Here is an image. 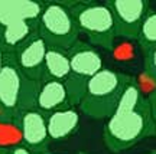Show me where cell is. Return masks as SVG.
<instances>
[{"instance_id":"obj_10","label":"cell","mask_w":156,"mask_h":154,"mask_svg":"<svg viewBox=\"0 0 156 154\" xmlns=\"http://www.w3.org/2000/svg\"><path fill=\"white\" fill-rule=\"evenodd\" d=\"M44 2L0 0V30L17 22H39Z\"/></svg>"},{"instance_id":"obj_13","label":"cell","mask_w":156,"mask_h":154,"mask_svg":"<svg viewBox=\"0 0 156 154\" xmlns=\"http://www.w3.org/2000/svg\"><path fill=\"white\" fill-rule=\"evenodd\" d=\"M38 35V22H17L0 30V49L7 55L16 50Z\"/></svg>"},{"instance_id":"obj_24","label":"cell","mask_w":156,"mask_h":154,"mask_svg":"<svg viewBox=\"0 0 156 154\" xmlns=\"http://www.w3.org/2000/svg\"><path fill=\"white\" fill-rule=\"evenodd\" d=\"M0 154H7V151H3V150H0Z\"/></svg>"},{"instance_id":"obj_7","label":"cell","mask_w":156,"mask_h":154,"mask_svg":"<svg viewBox=\"0 0 156 154\" xmlns=\"http://www.w3.org/2000/svg\"><path fill=\"white\" fill-rule=\"evenodd\" d=\"M46 50H48V45L39 36V33L16 50V53L13 56L23 77L36 82L45 81Z\"/></svg>"},{"instance_id":"obj_19","label":"cell","mask_w":156,"mask_h":154,"mask_svg":"<svg viewBox=\"0 0 156 154\" xmlns=\"http://www.w3.org/2000/svg\"><path fill=\"white\" fill-rule=\"evenodd\" d=\"M146 98H147V102H149V107H151L152 117H153V121H155V125H156V88L152 89Z\"/></svg>"},{"instance_id":"obj_5","label":"cell","mask_w":156,"mask_h":154,"mask_svg":"<svg viewBox=\"0 0 156 154\" xmlns=\"http://www.w3.org/2000/svg\"><path fill=\"white\" fill-rule=\"evenodd\" d=\"M25 77L16 65L15 56L6 53L5 65L0 71V120L19 118Z\"/></svg>"},{"instance_id":"obj_11","label":"cell","mask_w":156,"mask_h":154,"mask_svg":"<svg viewBox=\"0 0 156 154\" xmlns=\"http://www.w3.org/2000/svg\"><path fill=\"white\" fill-rule=\"evenodd\" d=\"M80 112L74 107L58 110L46 115V127L51 141H65L80 127Z\"/></svg>"},{"instance_id":"obj_16","label":"cell","mask_w":156,"mask_h":154,"mask_svg":"<svg viewBox=\"0 0 156 154\" xmlns=\"http://www.w3.org/2000/svg\"><path fill=\"white\" fill-rule=\"evenodd\" d=\"M140 49L156 46V12H149L137 38Z\"/></svg>"},{"instance_id":"obj_21","label":"cell","mask_w":156,"mask_h":154,"mask_svg":"<svg viewBox=\"0 0 156 154\" xmlns=\"http://www.w3.org/2000/svg\"><path fill=\"white\" fill-rule=\"evenodd\" d=\"M5 59H6V53L0 49V71H2V68H3V65H5Z\"/></svg>"},{"instance_id":"obj_3","label":"cell","mask_w":156,"mask_h":154,"mask_svg":"<svg viewBox=\"0 0 156 154\" xmlns=\"http://www.w3.org/2000/svg\"><path fill=\"white\" fill-rule=\"evenodd\" d=\"M73 13L80 33H84L90 45L107 50L114 48L117 38L114 17L106 2H62Z\"/></svg>"},{"instance_id":"obj_25","label":"cell","mask_w":156,"mask_h":154,"mask_svg":"<svg viewBox=\"0 0 156 154\" xmlns=\"http://www.w3.org/2000/svg\"><path fill=\"white\" fill-rule=\"evenodd\" d=\"M48 154H49V153H48Z\"/></svg>"},{"instance_id":"obj_18","label":"cell","mask_w":156,"mask_h":154,"mask_svg":"<svg viewBox=\"0 0 156 154\" xmlns=\"http://www.w3.org/2000/svg\"><path fill=\"white\" fill-rule=\"evenodd\" d=\"M143 52V66L147 78L156 84V46L155 48H145Z\"/></svg>"},{"instance_id":"obj_2","label":"cell","mask_w":156,"mask_h":154,"mask_svg":"<svg viewBox=\"0 0 156 154\" xmlns=\"http://www.w3.org/2000/svg\"><path fill=\"white\" fill-rule=\"evenodd\" d=\"M130 75L117 72L108 68L101 69L87 82V89L80 110L85 115L101 120L108 118L116 110L124 88L132 81Z\"/></svg>"},{"instance_id":"obj_1","label":"cell","mask_w":156,"mask_h":154,"mask_svg":"<svg viewBox=\"0 0 156 154\" xmlns=\"http://www.w3.org/2000/svg\"><path fill=\"white\" fill-rule=\"evenodd\" d=\"M152 135H156V125L151 107L140 85L132 78L104 124L103 141L108 151L120 153Z\"/></svg>"},{"instance_id":"obj_4","label":"cell","mask_w":156,"mask_h":154,"mask_svg":"<svg viewBox=\"0 0 156 154\" xmlns=\"http://www.w3.org/2000/svg\"><path fill=\"white\" fill-rule=\"evenodd\" d=\"M38 33L48 48L67 52L78 40L80 30L71 10L62 2H44L38 22Z\"/></svg>"},{"instance_id":"obj_17","label":"cell","mask_w":156,"mask_h":154,"mask_svg":"<svg viewBox=\"0 0 156 154\" xmlns=\"http://www.w3.org/2000/svg\"><path fill=\"white\" fill-rule=\"evenodd\" d=\"M87 82L85 79H81V78H77L74 75H69V77L64 81V85L67 88V94H68V101H69V105L71 107H80L81 101H83L84 95H85V89H87Z\"/></svg>"},{"instance_id":"obj_22","label":"cell","mask_w":156,"mask_h":154,"mask_svg":"<svg viewBox=\"0 0 156 154\" xmlns=\"http://www.w3.org/2000/svg\"><path fill=\"white\" fill-rule=\"evenodd\" d=\"M146 154H156V150H152V151H149V153H146Z\"/></svg>"},{"instance_id":"obj_12","label":"cell","mask_w":156,"mask_h":154,"mask_svg":"<svg viewBox=\"0 0 156 154\" xmlns=\"http://www.w3.org/2000/svg\"><path fill=\"white\" fill-rule=\"evenodd\" d=\"M68 107L71 105L68 101L67 88L64 82L54 81V79H45L41 82L38 98H36V110L48 115L51 112L64 110Z\"/></svg>"},{"instance_id":"obj_9","label":"cell","mask_w":156,"mask_h":154,"mask_svg":"<svg viewBox=\"0 0 156 154\" xmlns=\"http://www.w3.org/2000/svg\"><path fill=\"white\" fill-rule=\"evenodd\" d=\"M71 75L88 81L101 69H104L103 58L95 46L78 39L71 49L67 50Z\"/></svg>"},{"instance_id":"obj_14","label":"cell","mask_w":156,"mask_h":154,"mask_svg":"<svg viewBox=\"0 0 156 154\" xmlns=\"http://www.w3.org/2000/svg\"><path fill=\"white\" fill-rule=\"evenodd\" d=\"M71 75L69 59L65 50L48 48L45 56V79L64 82Z\"/></svg>"},{"instance_id":"obj_15","label":"cell","mask_w":156,"mask_h":154,"mask_svg":"<svg viewBox=\"0 0 156 154\" xmlns=\"http://www.w3.org/2000/svg\"><path fill=\"white\" fill-rule=\"evenodd\" d=\"M19 145H23L22 128L19 118L0 120V150L10 151Z\"/></svg>"},{"instance_id":"obj_6","label":"cell","mask_w":156,"mask_h":154,"mask_svg":"<svg viewBox=\"0 0 156 154\" xmlns=\"http://www.w3.org/2000/svg\"><path fill=\"white\" fill-rule=\"evenodd\" d=\"M106 3L114 17L117 36L137 40L143 22L151 12V3L147 0H108Z\"/></svg>"},{"instance_id":"obj_8","label":"cell","mask_w":156,"mask_h":154,"mask_svg":"<svg viewBox=\"0 0 156 154\" xmlns=\"http://www.w3.org/2000/svg\"><path fill=\"white\" fill-rule=\"evenodd\" d=\"M23 145L35 154L49 153L51 138L46 127V115L38 110L25 111L19 117Z\"/></svg>"},{"instance_id":"obj_23","label":"cell","mask_w":156,"mask_h":154,"mask_svg":"<svg viewBox=\"0 0 156 154\" xmlns=\"http://www.w3.org/2000/svg\"><path fill=\"white\" fill-rule=\"evenodd\" d=\"M77 154H88V153H85V151H78Z\"/></svg>"},{"instance_id":"obj_20","label":"cell","mask_w":156,"mask_h":154,"mask_svg":"<svg viewBox=\"0 0 156 154\" xmlns=\"http://www.w3.org/2000/svg\"><path fill=\"white\" fill-rule=\"evenodd\" d=\"M7 154H35V153H32V151H30L28 147H25V145H19L16 149L7 151Z\"/></svg>"}]
</instances>
